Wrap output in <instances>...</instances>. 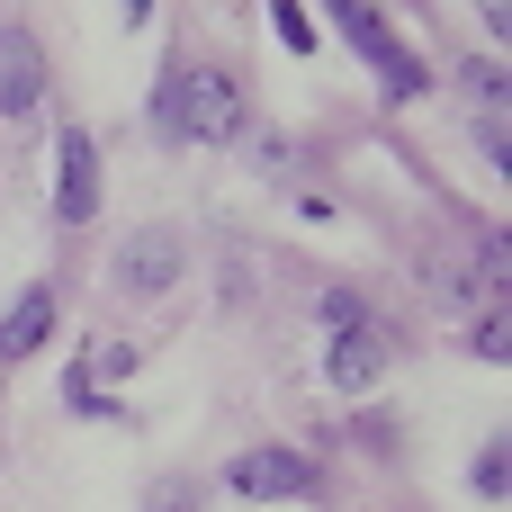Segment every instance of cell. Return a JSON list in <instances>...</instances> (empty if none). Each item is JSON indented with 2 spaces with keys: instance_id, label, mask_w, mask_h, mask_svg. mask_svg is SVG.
Here are the masks:
<instances>
[{
  "instance_id": "cell-1",
  "label": "cell",
  "mask_w": 512,
  "mask_h": 512,
  "mask_svg": "<svg viewBox=\"0 0 512 512\" xmlns=\"http://www.w3.org/2000/svg\"><path fill=\"white\" fill-rule=\"evenodd\" d=\"M243 81L225 63H180L162 81V135H189V144H234L243 135Z\"/></svg>"
},
{
  "instance_id": "cell-2",
  "label": "cell",
  "mask_w": 512,
  "mask_h": 512,
  "mask_svg": "<svg viewBox=\"0 0 512 512\" xmlns=\"http://www.w3.org/2000/svg\"><path fill=\"white\" fill-rule=\"evenodd\" d=\"M333 27H342V36L360 45V63H378V81H387L396 99H414V90L432 81V72H423V63H414L405 45H396V27H387V18H378L369 0H333Z\"/></svg>"
},
{
  "instance_id": "cell-3",
  "label": "cell",
  "mask_w": 512,
  "mask_h": 512,
  "mask_svg": "<svg viewBox=\"0 0 512 512\" xmlns=\"http://www.w3.org/2000/svg\"><path fill=\"white\" fill-rule=\"evenodd\" d=\"M225 477L243 504H306L315 495V459H297V450H243Z\"/></svg>"
},
{
  "instance_id": "cell-4",
  "label": "cell",
  "mask_w": 512,
  "mask_h": 512,
  "mask_svg": "<svg viewBox=\"0 0 512 512\" xmlns=\"http://www.w3.org/2000/svg\"><path fill=\"white\" fill-rule=\"evenodd\" d=\"M54 216H63V225H90V216H99V144H90L81 126L54 135Z\"/></svg>"
},
{
  "instance_id": "cell-5",
  "label": "cell",
  "mask_w": 512,
  "mask_h": 512,
  "mask_svg": "<svg viewBox=\"0 0 512 512\" xmlns=\"http://www.w3.org/2000/svg\"><path fill=\"white\" fill-rule=\"evenodd\" d=\"M180 261H189V243H180L171 225H144V234H126V252H117V288H126V297H162V288L180 279Z\"/></svg>"
},
{
  "instance_id": "cell-6",
  "label": "cell",
  "mask_w": 512,
  "mask_h": 512,
  "mask_svg": "<svg viewBox=\"0 0 512 512\" xmlns=\"http://www.w3.org/2000/svg\"><path fill=\"white\" fill-rule=\"evenodd\" d=\"M45 108V45L27 27H0V117Z\"/></svg>"
},
{
  "instance_id": "cell-7",
  "label": "cell",
  "mask_w": 512,
  "mask_h": 512,
  "mask_svg": "<svg viewBox=\"0 0 512 512\" xmlns=\"http://www.w3.org/2000/svg\"><path fill=\"white\" fill-rule=\"evenodd\" d=\"M324 378H333V396H360V387H378V378H387V333H378V324H360V333H333V351H324Z\"/></svg>"
},
{
  "instance_id": "cell-8",
  "label": "cell",
  "mask_w": 512,
  "mask_h": 512,
  "mask_svg": "<svg viewBox=\"0 0 512 512\" xmlns=\"http://www.w3.org/2000/svg\"><path fill=\"white\" fill-rule=\"evenodd\" d=\"M45 333H54V288H18V306L0 315V369L45 351Z\"/></svg>"
},
{
  "instance_id": "cell-9",
  "label": "cell",
  "mask_w": 512,
  "mask_h": 512,
  "mask_svg": "<svg viewBox=\"0 0 512 512\" xmlns=\"http://www.w3.org/2000/svg\"><path fill=\"white\" fill-rule=\"evenodd\" d=\"M468 486H477L486 504H504V441H486V450H477V468H468Z\"/></svg>"
},
{
  "instance_id": "cell-10",
  "label": "cell",
  "mask_w": 512,
  "mask_h": 512,
  "mask_svg": "<svg viewBox=\"0 0 512 512\" xmlns=\"http://www.w3.org/2000/svg\"><path fill=\"white\" fill-rule=\"evenodd\" d=\"M270 18H279V45H288V54H315V27H306L297 0H270Z\"/></svg>"
},
{
  "instance_id": "cell-11",
  "label": "cell",
  "mask_w": 512,
  "mask_h": 512,
  "mask_svg": "<svg viewBox=\"0 0 512 512\" xmlns=\"http://www.w3.org/2000/svg\"><path fill=\"white\" fill-rule=\"evenodd\" d=\"M360 324H369V306H360L351 288H333V297H324V333H360Z\"/></svg>"
},
{
  "instance_id": "cell-12",
  "label": "cell",
  "mask_w": 512,
  "mask_h": 512,
  "mask_svg": "<svg viewBox=\"0 0 512 512\" xmlns=\"http://www.w3.org/2000/svg\"><path fill=\"white\" fill-rule=\"evenodd\" d=\"M144 9H153V0H126V18H135V27H144Z\"/></svg>"
}]
</instances>
